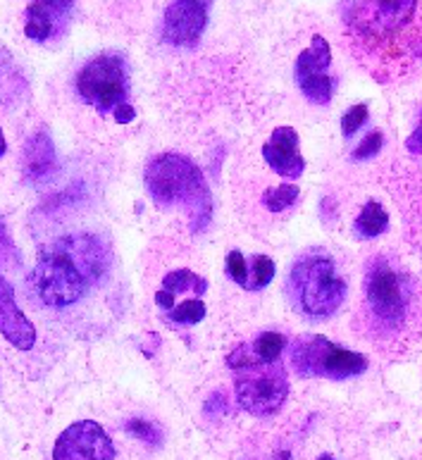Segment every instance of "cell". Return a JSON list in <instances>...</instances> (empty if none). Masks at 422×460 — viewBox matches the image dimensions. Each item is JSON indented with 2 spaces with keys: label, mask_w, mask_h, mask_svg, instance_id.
I'll return each mask as SVG.
<instances>
[{
  "label": "cell",
  "mask_w": 422,
  "mask_h": 460,
  "mask_svg": "<svg viewBox=\"0 0 422 460\" xmlns=\"http://www.w3.org/2000/svg\"><path fill=\"white\" fill-rule=\"evenodd\" d=\"M206 317V303L203 301H187L170 310V320L180 324H196Z\"/></svg>",
  "instance_id": "cell-21"
},
{
  "label": "cell",
  "mask_w": 422,
  "mask_h": 460,
  "mask_svg": "<svg viewBox=\"0 0 422 460\" xmlns=\"http://www.w3.org/2000/svg\"><path fill=\"white\" fill-rule=\"evenodd\" d=\"M332 65V49L325 36H312L311 49L303 50L296 60V82L298 89L311 103L327 105L334 96L337 79L330 75Z\"/></svg>",
  "instance_id": "cell-9"
},
{
  "label": "cell",
  "mask_w": 422,
  "mask_h": 460,
  "mask_svg": "<svg viewBox=\"0 0 422 460\" xmlns=\"http://www.w3.org/2000/svg\"><path fill=\"white\" fill-rule=\"evenodd\" d=\"M365 122H367L365 103H358V105H353V108H348L344 119H341V134H344V138H351Z\"/></svg>",
  "instance_id": "cell-24"
},
{
  "label": "cell",
  "mask_w": 422,
  "mask_h": 460,
  "mask_svg": "<svg viewBox=\"0 0 422 460\" xmlns=\"http://www.w3.org/2000/svg\"><path fill=\"white\" fill-rule=\"evenodd\" d=\"M289 360L301 377L348 379L367 370V358L363 353L344 349L320 334H303L294 339Z\"/></svg>",
  "instance_id": "cell-5"
},
{
  "label": "cell",
  "mask_w": 422,
  "mask_h": 460,
  "mask_svg": "<svg viewBox=\"0 0 422 460\" xmlns=\"http://www.w3.org/2000/svg\"><path fill=\"white\" fill-rule=\"evenodd\" d=\"M387 227L389 215L377 200L365 203V208L360 210V215L356 217V222H353V229H356V234H358L360 239H374V236H380L382 232H387Z\"/></svg>",
  "instance_id": "cell-17"
},
{
  "label": "cell",
  "mask_w": 422,
  "mask_h": 460,
  "mask_svg": "<svg viewBox=\"0 0 422 460\" xmlns=\"http://www.w3.org/2000/svg\"><path fill=\"white\" fill-rule=\"evenodd\" d=\"M208 14L210 3H191V0L170 3L165 10V22H163V39L170 46L191 49L201 41L206 24H208Z\"/></svg>",
  "instance_id": "cell-11"
},
{
  "label": "cell",
  "mask_w": 422,
  "mask_h": 460,
  "mask_svg": "<svg viewBox=\"0 0 422 460\" xmlns=\"http://www.w3.org/2000/svg\"><path fill=\"white\" fill-rule=\"evenodd\" d=\"M298 186L296 184H282L275 186V189H268L263 196V206L270 210V213H284L286 208H291L298 199Z\"/></svg>",
  "instance_id": "cell-19"
},
{
  "label": "cell",
  "mask_w": 422,
  "mask_h": 460,
  "mask_svg": "<svg viewBox=\"0 0 422 460\" xmlns=\"http://www.w3.org/2000/svg\"><path fill=\"white\" fill-rule=\"evenodd\" d=\"M76 91L86 103L96 105L101 112H112L127 103L129 76L125 60L115 53L93 58L76 75Z\"/></svg>",
  "instance_id": "cell-8"
},
{
  "label": "cell",
  "mask_w": 422,
  "mask_h": 460,
  "mask_svg": "<svg viewBox=\"0 0 422 460\" xmlns=\"http://www.w3.org/2000/svg\"><path fill=\"white\" fill-rule=\"evenodd\" d=\"M144 181L160 206H181L191 213V229L201 232L210 222L213 203L206 177L180 153H163L145 165Z\"/></svg>",
  "instance_id": "cell-2"
},
{
  "label": "cell",
  "mask_w": 422,
  "mask_h": 460,
  "mask_svg": "<svg viewBox=\"0 0 422 460\" xmlns=\"http://www.w3.org/2000/svg\"><path fill=\"white\" fill-rule=\"evenodd\" d=\"M206 411H208V415H213L215 411H224V396L222 394H213L208 399V408Z\"/></svg>",
  "instance_id": "cell-30"
},
{
  "label": "cell",
  "mask_w": 422,
  "mask_h": 460,
  "mask_svg": "<svg viewBox=\"0 0 422 460\" xmlns=\"http://www.w3.org/2000/svg\"><path fill=\"white\" fill-rule=\"evenodd\" d=\"M242 349L246 350V356L258 363H277L286 349V339L279 332H263L249 344H242Z\"/></svg>",
  "instance_id": "cell-16"
},
{
  "label": "cell",
  "mask_w": 422,
  "mask_h": 460,
  "mask_svg": "<svg viewBox=\"0 0 422 460\" xmlns=\"http://www.w3.org/2000/svg\"><path fill=\"white\" fill-rule=\"evenodd\" d=\"M289 294L294 305L305 315L330 317L347 298V282L330 255H305L291 268Z\"/></svg>",
  "instance_id": "cell-4"
},
{
  "label": "cell",
  "mask_w": 422,
  "mask_h": 460,
  "mask_svg": "<svg viewBox=\"0 0 422 460\" xmlns=\"http://www.w3.org/2000/svg\"><path fill=\"white\" fill-rule=\"evenodd\" d=\"M382 146H384V134H382V131H370V134L363 138V144L353 151V160L374 158V155L382 151Z\"/></svg>",
  "instance_id": "cell-25"
},
{
  "label": "cell",
  "mask_w": 422,
  "mask_h": 460,
  "mask_svg": "<svg viewBox=\"0 0 422 460\" xmlns=\"http://www.w3.org/2000/svg\"><path fill=\"white\" fill-rule=\"evenodd\" d=\"M224 265H227V275L232 277L239 287H249V265H246V258H243L242 251H229Z\"/></svg>",
  "instance_id": "cell-22"
},
{
  "label": "cell",
  "mask_w": 422,
  "mask_h": 460,
  "mask_svg": "<svg viewBox=\"0 0 422 460\" xmlns=\"http://www.w3.org/2000/svg\"><path fill=\"white\" fill-rule=\"evenodd\" d=\"M125 429L132 434V437H136V439L151 444V447H158L160 441H163L158 427L153 425V422H145V420H129L125 425Z\"/></svg>",
  "instance_id": "cell-23"
},
{
  "label": "cell",
  "mask_w": 422,
  "mask_h": 460,
  "mask_svg": "<svg viewBox=\"0 0 422 460\" xmlns=\"http://www.w3.org/2000/svg\"><path fill=\"white\" fill-rule=\"evenodd\" d=\"M155 303H158L160 308H165L167 313L174 308V296L172 294H167V291H158L155 294Z\"/></svg>",
  "instance_id": "cell-29"
},
{
  "label": "cell",
  "mask_w": 422,
  "mask_h": 460,
  "mask_svg": "<svg viewBox=\"0 0 422 460\" xmlns=\"http://www.w3.org/2000/svg\"><path fill=\"white\" fill-rule=\"evenodd\" d=\"M420 13L416 0H396V3H351L347 20L351 29L370 46H389L409 36L410 22Z\"/></svg>",
  "instance_id": "cell-6"
},
{
  "label": "cell",
  "mask_w": 422,
  "mask_h": 460,
  "mask_svg": "<svg viewBox=\"0 0 422 460\" xmlns=\"http://www.w3.org/2000/svg\"><path fill=\"white\" fill-rule=\"evenodd\" d=\"M5 151H7L5 137H3V131H0V158H3V155H5Z\"/></svg>",
  "instance_id": "cell-31"
},
{
  "label": "cell",
  "mask_w": 422,
  "mask_h": 460,
  "mask_svg": "<svg viewBox=\"0 0 422 460\" xmlns=\"http://www.w3.org/2000/svg\"><path fill=\"white\" fill-rule=\"evenodd\" d=\"M0 334L20 350L34 349L36 330L29 323V317L14 303V288L0 275Z\"/></svg>",
  "instance_id": "cell-13"
},
{
  "label": "cell",
  "mask_w": 422,
  "mask_h": 460,
  "mask_svg": "<svg viewBox=\"0 0 422 460\" xmlns=\"http://www.w3.org/2000/svg\"><path fill=\"white\" fill-rule=\"evenodd\" d=\"M318 460H337V458H334V456L332 454H325V456H320V458Z\"/></svg>",
  "instance_id": "cell-32"
},
{
  "label": "cell",
  "mask_w": 422,
  "mask_h": 460,
  "mask_svg": "<svg viewBox=\"0 0 422 460\" xmlns=\"http://www.w3.org/2000/svg\"><path fill=\"white\" fill-rule=\"evenodd\" d=\"M406 148H409L413 155H420L422 158V115H420V122H418L416 131H413L409 141H406Z\"/></svg>",
  "instance_id": "cell-26"
},
{
  "label": "cell",
  "mask_w": 422,
  "mask_h": 460,
  "mask_svg": "<svg viewBox=\"0 0 422 460\" xmlns=\"http://www.w3.org/2000/svg\"><path fill=\"white\" fill-rule=\"evenodd\" d=\"M14 255V248H13V241H10V236L5 234V229H3V225H0V265L5 261H10Z\"/></svg>",
  "instance_id": "cell-27"
},
{
  "label": "cell",
  "mask_w": 422,
  "mask_h": 460,
  "mask_svg": "<svg viewBox=\"0 0 422 460\" xmlns=\"http://www.w3.org/2000/svg\"><path fill=\"white\" fill-rule=\"evenodd\" d=\"M413 287L406 272L396 268L394 262L377 258L370 265L365 277V301L367 308L373 310L374 320L384 327H401L409 315Z\"/></svg>",
  "instance_id": "cell-7"
},
{
  "label": "cell",
  "mask_w": 422,
  "mask_h": 460,
  "mask_svg": "<svg viewBox=\"0 0 422 460\" xmlns=\"http://www.w3.org/2000/svg\"><path fill=\"white\" fill-rule=\"evenodd\" d=\"M229 370L234 372V392L236 401L243 411L268 418L275 415L289 396V382L286 370L279 363H258L246 356L242 346H236L227 356Z\"/></svg>",
  "instance_id": "cell-3"
},
{
  "label": "cell",
  "mask_w": 422,
  "mask_h": 460,
  "mask_svg": "<svg viewBox=\"0 0 422 460\" xmlns=\"http://www.w3.org/2000/svg\"><path fill=\"white\" fill-rule=\"evenodd\" d=\"M110 265V246L98 234H65L41 248L29 288L43 305L67 308L103 282Z\"/></svg>",
  "instance_id": "cell-1"
},
{
  "label": "cell",
  "mask_w": 422,
  "mask_h": 460,
  "mask_svg": "<svg viewBox=\"0 0 422 460\" xmlns=\"http://www.w3.org/2000/svg\"><path fill=\"white\" fill-rule=\"evenodd\" d=\"M263 158L284 179H298L305 170V160L298 151V134L294 127H277L263 146Z\"/></svg>",
  "instance_id": "cell-12"
},
{
  "label": "cell",
  "mask_w": 422,
  "mask_h": 460,
  "mask_svg": "<svg viewBox=\"0 0 422 460\" xmlns=\"http://www.w3.org/2000/svg\"><path fill=\"white\" fill-rule=\"evenodd\" d=\"M112 115H115V119H118L119 124H127V122H132L134 117H136V112H134V105L125 103V105H119V108H115Z\"/></svg>",
  "instance_id": "cell-28"
},
{
  "label": "cell",
  "mask_w": 422,
  "mask_h": 460,
  "mask_svg": "<svg viewBox=\"0 0 422 460\" xmlns=\"http://www.w3.org/2000/svg\"><path fill=\"white\" fill-rule=\"evenodd\" d=\"M57 155L53 138L48 137V131H36L34 137L29 138L24 146V158H22V170L24 177L31 184H43L56 174Z\"/></svg>",
  "instance_id": "cell-14"
},
{
  "label": "cell",
  "mask_w": 422,
  "mask_h": 460,
  "mask_svg": "<svg viewBox=\"0 0 422 460\" xmlns=\"http://www.w3.org/2000/svg\"><path fill=\"white\" fill-rule=\"evenodd\" d=\"M115 444L93 420H79L67 427L53 448V460H115Z\"/></svg>",
  "instance_id": "cell-10"
},
{
  "label": "cell",
  "mask_w": 422,
  "mask_h": 460,
  "mask_svg": "<svg viewBox=\"0 0 422 460\" xmlns=\"http://www.w3.org/2000/svg\"><path fill=\"white\" fill-rule=\"evenodd\" d=\"M251 275H253V279H251L246 288L249 291H260V288H265L275 279V262L268 255H256L253 262H251Z\"/></svg>",
  "instance_id": "cell-20"
},
{
  "label": "cell",
  "mask_w": 422,
  "mask_h": 460,
  "mask_svg": "<svg viewBox=\"0 0 422 460\" xmlns=\"http://www.w3.org/2000/svg\"><path fill=\"white\" fill-rule=\"evenodd\" d=\"M189 288H194L196 294L201 296L208 291V282L203 277H196L191 270H174L163 279V291H167V294H184Z\"/></svg>",
  "instance_id": "cell-18"
},
{
  "label": "cell",
  "mask_w": 422,
  "mask_h": 460,
  "mask_svg": "<svg viewBox=\"0 0 422 460\" xmlns=\"http://www.w3.org/2000/svg\"><path fill=\"white\" fill-rule=\"evenodd\" d=\"M75 3H31L24 13V34L36 43L48 41L56 24L72 13Z\"/></svg>",
  "instance_id": "cell-15"
}]
</instances>
